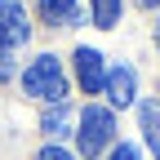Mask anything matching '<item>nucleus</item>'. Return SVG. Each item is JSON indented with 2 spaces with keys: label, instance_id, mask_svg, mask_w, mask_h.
Wrapping results in <instances>:
<instances>
[{
  "label": "nucleus",
  "instance_id": "obj_7",
  "mask_svg": "<svg viewBox=\"0 0 160 160\" xmlns=\"http://www.w3.org/2000/svg\"><path fill=\"white\" fill-rule=\"evenodd\" d=\"M71 120H76V111L67 102H53V111H45V120H40V129L49 138H62V133H71Z\"/></svg>",
  "mask_w": 160,
  "mask_h": 160
},
{
  "label": "nucleus",
  "instance_id": "obj_3",
  "mask_svg": "<svg viewBox=\"0 0 160 160\" xmlns=\"http://www.w3.org/2000/svg\"><path fill=\"white\" fill-rule=\"evenodd\" d=\"M27 36H31V22H27V13L18 0H0V49H18V45H27Z\"/></svg>",
  "mask_w": 160,
  "mask_h": 160
},
{
  "label": "nucleus",
  "instance_id": "obj_5",
  "mask_svg": "<svg viewBox=\"0 0 160 160\" xmlns=\"http://www.w3.org/2000/svg\"><path fill=\"white\" fill-rule=\"evenodd\" d=\"M102 89H107V98H111L116 107H129L133 102V71L129 67H111L102 76Z\"/></svg>",
  "mask_w": 160,
  "mask_h": 160
},
{
  "label": "nucleus",
  "instance_id": "obj_2",
  "mask_svg": "<svg viewBox=\"0 0 160 160\" xmlns=\"http://www.w3.org/2000/svg\"><path fill=\"white\" fill-rule=\"evenodd\" d=\"M111 138H116V116H111L107 107H85V111H80L76 142H80V151H85V160L98 156V151L111 142Z\"/></svg>",
  "mask_w": 160,
  "mask_h": 160
},
{
  "label": "nucleus",
  "instance_id": "obj_10",
  "mask_svg": "<svg viewBox=\"0 0 160 160\" xmlns=\"http://www.w3.org/2000/svg\"><path fill=\"white\" fill-rule=\"evenodd\" d=\"M111 160H142V156H138V147H129V142H120V147L111 151Z\"/></svg>",
  "mask_w": 160,
  "mask_h": 160
},
{
  "label": "nucleus",
  "instance_id": "obj_12",
  "mask_svg": "<svg viewBox=\"0 0 160 160\" xmlns=\"http://www.w3.org/2000/svg\"><path fill=\"white\" fill-rule=\"evenodd\" d=\"M13 76V62H9V49H0V80Z\"/></svg>",
  "mask_w": 160,
  "mask_h": 160
},
{
  "label": "nucleus",
  "instance_id": "obj_1",
  "mask_svg": "<svg viewBox=\"0 0 160 160\" xmlns=\"http://www.w3.org/2000/svg\"><path fill=\"white\" fill-rule=\"evenodd\" d=\"M22 93L27 98H45V102H62V93H67L62 62H58L53 53H40L36 62L22 71Z\"/></svg>",
  "mask_w": 160,
  "mask_h": 160
},
{
  "label": "nucleus",
  "instance_id": "obj_8",
  "mask_svg": "<svg viewBox=\"0 0 160 160\" xmlns=\"http://www.w3.org/2000/svg\"><path fill=\"white\" fill-rule=\"evenodd\" d=\"M142 133H147V142H151V151L160 160V102H156V98L142 102Z\"/></svg>",
  "mask_w": 160,
  "mask_h": 160
},
{
  "label": "nucleus",
  "instance_id": "obj_9",
  "mask_svg": "<svg viewBox=\"0 0 160 160\" xmlns=\"http://www.w3.org/2000/svg\"><path fill=\"white\" fill-rule=\"evenodd\" d=\"M93 22L98 27H116L120 22V0H93Z\"/></svg>",
  "mask_w": 160,
  "mask_h": 160
},
{
  "label": "nucleus",
  "instance_id": "obj_13",
  "mask_svg": "<svg viewBox=\"0 0 160 160\" xmlns=\"http://www.w3.org/2000/svg\"><path fill=\"white\" fill-rule=\"evenodd\" d=\"M142 5H160V0H142Z\"/></svg>",
  "mask_w": 160,
  "mask_h": 160
},
{
  "label": "nucleus",
  "instance_id": "obj_6",
  "mask_svg": "<svg viewBox=\"0 0 160 160\" xmlns=\"http://www.w3.org/2000/svg\"><path fill=\"white\" fill-rule=\"evenodd\" d=\"M40 13H45V22H53V27H76L80 22V5L76 0H40Z\"/></svg>",
  "mask_w": 160,
  "mask_h": 160
},
{
  "label": "nucleus",
  "instance_id": "obj_11",
  "mask_svg": "<svg viewBox=\"0 0 160 160\" xmlns=\"http://www.w3.org/2000/svg\"><path fill=\"white\" fill-rule=\"evenodd\" d=\"M36 160H76V156H71V151H62V147H45Z\"/></svg>",
  "mask_w": 160,
  "mask_h": 160
},
{
  "label": "nucleus",
  "instance_id": "obj_4",
  "mask_svg": "<svg viewBox=\"0 0 160 160\" xmlns=\"http://www.w3.org/2000/svg\"><path fill=\"white\" fill-rule=\"evenodd\" d=\"M76 76H80V85H85V93H98L102 89V53L89 49V45H80L76 49Z\"/></svg>",
  "mask_w": 160,
  "mask_h": 160
}]
</instances>
